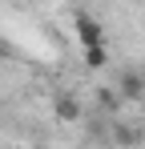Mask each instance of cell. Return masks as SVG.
Masks as SVG:
<instances>
[{"label": "cell", "mask_w": 145, "mask_h": 149, "mask_svg": "<svg viewBox=\"0 0 145 149\" xmlns=\"http://www.w3.org/2000/svg\"><path fill=\"white\" fill-rule=\"evenodd\" d=\"M72 32H77V45L85 49V45H101L105 40V24L97 20L93 12H85V8H77L72 12Z\"/></svg>", "instance_id": "cell-1"}, {"label": "cell", "mask_w": 145, "mask_h": 149, "mask_svg": "<svg viewBox=\"0 0 145 149\" xmlns=\"http://www.w3.org/2000/svg\"><path fill=\"white\" fill-rule=\"evenodd\" d=\"M117 85H121V97L125 101H141L145 97V73H137V69H125Z\"/></svg>", "instance_id": "cell-2"}, {"label": "cell", "mask_w": 145, "mask_h": 149, "mask_svg": "<svg viewBox=\"0 0 145 149\" xmlns=\"http://www.w3.org/2000/svg\"><path fill=\"white\" fill-rule=\"evenodd\" d=\"M52 113H56V121H65V125H72V121H81V101L72 97V93H61L56 97V105H52Z\"/></svg>", "instance_id": "cell-3"}, {"label": "cell", "mask_w": 145, "mask_h": 149, "mask_svg": "<svg viewBox=\"0 0 145 149\" xmlns=\"http://www.w3.org/2000/svg\"><path fill=\"white\" fill-rule=\"evenodd\" d=\"M81 56H85V69H105L109 65V40H101V45H85L81 49Z\"/></svg>", "instance_id": "cell-4"}, {"label": "cell", "mask_w": 145, "mask_h": 149, "mask_svg": "<svg viewBox=\"0 0 145 149\" xmlns=\"http://www.w3.org/2000/svg\"><path fill=\"white\" fill-rule=\"evenodd\" d=\"M4 52H8V45H4V36H0V56H4Z\"/></svg>", "instance_id": "cell-5"}, {"label": "cell", "mask_w": 145, "mask_h": 149, "mask_svg": "<svg viewBox=\"0 0 145 149\" xmlns=\"http://www.w3.org/2000/svg\"><path fill=\"white\" fill-rule=\"evenodd\" d=\"M137 4H145V0H137Z\"/></svg>", "instance_id": "cell-6"}]
</instances>
